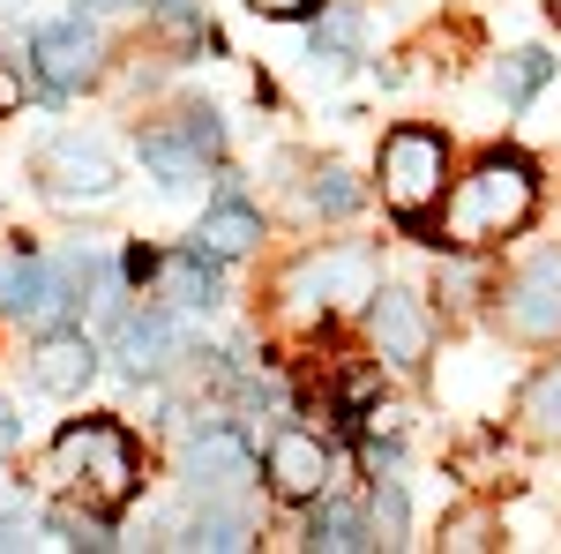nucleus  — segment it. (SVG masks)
Listing matches in <instances>:
<instances>
[{
	"mask_svg": "<svg viewBox=\"0 0 561 554\" xmlns=\"http://www.w3.org/2000/svg\"><path fill=\"white\" fill-rule=\"evenodd\" d=\"M165 293L180 307H217V256L210 248H187V256L165 262Z\"/></svg>",
	"mask_w": 561,
	"mask_h": 554,
	"instance_id": "nucleus-17",
	"label": "nucleus"
},
{
	"mask_svg": "<svg viewBox=\"0 0 561 554\" xmlns=\"http://www.w3.org/2000/svg\"><path fill=\"white\" fill-rule=\"evenodd\" d=\"M255 15H277V23H293V15H314L322 0H248Z\"/></svg>",
	"mask_w": 561,
	"mask_h": 554,
	"instance_id": "nucleus-25",
	"label": "nucleus"
},
{
	"mask_svg": "<svg viewBox=\"0 0 561 554\" xmlns=\"http://www.w3.org/2000/svg\"><path fill=\"white\" fill-rule=\"evenodd\" d=\"M23 60H31V76L45 90H83L98 76V31L76 23V15H60V23H38L31 45H23Z\"/></svg>",
	"mask_w": 561,
	"mask_h": 554,
	"instance_id": "nucleus-8",
	"label": "nucleus"
},
{
	"mask_svg": "<svg viewBox=\"0 0 561 554\" xmlns=\"http://www.w3.org/2000/svg\"><path fill=\"white\" fill-rule=\"evenodd\" d=\"M352 45H359V15H352V8L322 15V31H314V60H330V68H337V60H345Z\"/></svg>",
	"mask_w": 561,
	"mask_h": 554,
	"instance_id": "nucleus-21",
	"label": "nucleus"
},
{
	"mask_svg": "<svg viewBox=\"0 0 561 554\" xmlns=\"http://www.w3.org/2000/svg\"><path fill=\"white\" fill-rule=\"evenodd\" d=\"M8 307L15 315H31V323H53L60 307H68V285H60V270L38 256H23L15 270H8Z\"/></svg>",
	"mask_w": 561,
	"mask_h": 554,
	"instance_id": "nucleus-15",
	"label": "nucleus"
},
{
	"mask_svg": "<svg viewBox=\"0 0 561 554\" xmlns=\"http://www.w3.org/2000/svg\"><path fill=\"white\" fill-rule=\"evenodd\" d=\"M31 375H38V389H53V397H76V389L98 375V344L76 338V330H53V338L38 344V360H31Z\"/></svg>",
	"mask_w": 561,
	"mask_h": 554,
	"instance_id": "nucleus-12",
	"label": "nucleus"
},
{
	"mask_svg": "<svg viewBox=\"0 0 561 554\" xmlns=\"http://www.w3.org/2000/svg\"><path fill=\"white\" fill-rule=\"evenodd\" d=\"M248 479H255V450H248L232 427H203V442H187V487H195V495L225 502V495H240Z\"/></svg>",
	"mask_w": 561,
	"mask_h": 554,
	"instance_id": "nucleus-11",
	"label": "nucleus"
},
{
	"mask_svg": "<svg viewBox=\"0 0 561 554\" xmlns=\"http://www.w3.org/2000/svg\"><path fill=\"white\" fill-rule=\"evenodd\" d=\"M307 547L314 554H352V547H367V524H359L345 502H330V510H314V524H307Z\"/></svg>",
	"mask_w": 561,
	"mask_h": 554,
	"instance_id": "nucleus-19",
	"label": "nucleus"
},
{
	"mask_svg": "<svg viewBox=\"0 0 561 554\" xmlns=\"http://www.w3.org/2000/svg\"><path fill=\"white\" fill-rule=\"evenodd\" d=\"M38 180L53 203H98V195H113L121 188V166H113V150L105 143H83V135H60V143H45L38 150Z\"/></svg>",
	"mask_w": 561,
	"mask_h": 554,
	"instance_id": "nucleus-7",
	"label": "nucleus"
},
{
	"mask_svg": "<svg viewBox=\"0 0 561 554\" xmlns=\"http://www.w3.org/2000/svg\"><path fill=\"white\" fill-rule=\"evenodd\" d=\"M367 330H375V352H382L389 368H404V375H420L434 352V315L420 293H404V285H375L367 299Z\"/></svg>",
	"mask_w": 561,
	"mask_h": 554,
	"instance_id": "nucleus-5",
	"label": "nucleus"
},
{
	"mask_svg": "<svg viewBox=\"0 0 561 554\" xmlns=\"http://www.w3.org/2000/svg\"><path fill=\"white\" fill-rule=\"evenodd\" d=\"M262 240V217L240 203V195H225L217 211H203V225H195V248H210L217 262H232V256H248Z\"/></svg>",
	"mask_w": 561,
	"mask_h": 554,
	"instance_id": "nucleus-14",
	"label": "nucleus"
},
{
	"mask_svg": "<svg viewBox=\"0 0 561 554\" xmlns=\"http://www.w3.org/2000/svg\"><path fill=\"white\" fill-rule=\"evenodd\" d=\"M375 285H382V262H375V248H314V256H300L293 270H285V299L293 307H352V299H375Z\"/></svg>",
	"mask_w": 561,
	"mask_h": 554,
	"instance_id": "nucleus-4",
	"label": "nucleus"
},
{
	"mask_svg": "<svg viewBox=\"0 0 561 554\" xmlns=\"http://www.w3.org/2000/svg\"><path fill=\"white\" fill-rule=\"evenodd\" d=\"M547 76H554V60H547L539 45H524V53H510V60L494 68V90H502L510 105H524V98H539V90H547Z\"/></svg>",
	"mask_w": 561,
	"mask_h": 554,
	"instance_id": "nucleus-18",
	"label": "nucleus"
},
{
	"mask_svg": "<svg viewBox=\"0 0 561 554\" xmlns=\"http://www.w3.org/2000/svg\"><path fill=\"white\" fill-rule=\"evenodd\" d=\"M31 532H38L31 517H0V554H8V547H31Z\"/></svg>",
	"mask_w": 561,
	"mask_h": 554,
	"instance_id": "nucleus-26",
	"label": "nucleus"
},
{
	"mask_svg": "<svg viewBox=\"0 0 561 554\" xmlns=\"http://www.w3.org/2000/svg\"><path fill=\"white\" fill-rule=\"evenodd\" d=\"M442 547H494V517L486 510H465L442 524Z\"/></svg>",
	"mask_w": 561,
	"mask_h": 554,
	"instance_id": "nucleus-23",
	"label": "nucleus"
},
{
	"mask_svg": "<svg viewBox=\"0 0 561 554\" xmlns=\"http://www.w3.org/2000/svg\"><path fill=\"white\" fill-rule=\"evenodd\" d=\"M203 158H217V113H180V128L142 135V166L158 172V188H187Z\"/></svg>",
	"mask_w": 561,
	"mask_h": 554,
	"instance_id": "nucleus-9",
	"label": "nucleus"
},
{
	"mask_svg": "<svg viewBox=\"0 0 561 554\" xmlns=\"http://www.w3.org/2000/svg\"><path fill=\"white\" fill-rule=\"evenodd\" d=\"M262 472H270V487H277L285 502H314V495H330V450H322L314 434H300V427H277V434H270Z\"/></svg>",
	"mask_w": 561,
	"mask_h": 554,
	"instance_id": "nucleus-10",
	"label": "nucleus"
},
{
	"mask_svg": "<svg viewBox=\"0 0 561 554\" xmlns=\"http://www.w3.org/2000/svg\"><path fill=\"white\" fill-rule=\"evenodd\" d=\"M307 203H314V211H330V217H345V211H359V180H352V172H314V188H307Z\"/></svg>",
	"mask_w": 561,
	"mask_h": 554,
	"instance_id": "nucleus-20",
	"label": "nucleus"
},
{
	"mask_svg": "<svg viewBox=\"0 0 561 554\" xmlns=\"http://www.w3.org/2000/svg\"><path fill=\"white\" fill-rule=\"evenodd\" d=\"M442 180H449V143L434 128H389L382 135V195H389V211H397V225L412 233V240H427L434 225L427 211L442 203Z\"/></svg>",
	"mask_w": 561,
	"mask_h": 554,
	"instance_id": "nucleus-3",
	"label": "nucleus"
},
{
	"mask_svg": "<svg viewBox=\"0 0 561 554\" xmlns=\"http://www.w3.org/2000/svg\"><path fill=\"white\" fill-rule=\"evenodd\" d=\"M113 352H121V368H128V375H158V368H173L180 330L165 323V315H128V323H121V338H113Z\"/></svg>",
	"mask_w": 561,
	"mask_h": 554,
	"instance_id": "nucleus-13",
	"label": "nucleus"
},
{
	"mask_svg": "<svg viewBox=\"0 0 561 554\" xmlns=\"http://www.w3.org/2000/svg\"><path fill=\"white\" fill-rule=\"evenodd\" d=\"M375 524H382V540L404 532V495H397V479H382V495H375Z\"/></svg>",
	"mask_w": 561,
	"mask_h": 554,
	"instance_id": "nucleus-24",
	"label": "nucleus"
},
{
	"mask_svg": "<svg viewBox=\"0 0 561 554\" xmlns=\"http://www.w3.org/2000/svg\"><path fill=\"white\" fill-rule=\"evenodd\" d=\"M8 450H15V412L0 405V457H8Z\"/></svg>",
	"mask_w": 561,
	"mask_h": 554,
	"instance_id": "nucleus-27",
	"label": "nucleus"
},
{
	"mask_svg": "<svg viewBox=\"0 0 561 554\" xmlns=\"http://www.w3.org/2000/svg\"><path fill=\"white\" fill-rule=\"evenodd\" d=\"M53 472H60L68 487H83V502L98 517H121L135 502V487H142V457H135L128 427H113V420L60 427V442H53Z\"/></svg>",
	"mask_w": 561,
	"mask_h": 554,
	"instance_id": "nucleus-2",
	"label": "nucleus"
},
{
	"mask_svg": "<svg viewBox=\"0 0 561 554\" xmlns=\"http://www.w3.org/2000/svg\"><path fill=\"white\" fill-rule=\"evenodd\" d=\"M98 8H128V0H98Z\"/></svg>",
	"mask_w": 561,
	"mask_h": 554,
	"instance_id": "nucleus-28",
	"label": "nucleus"
},
{
	"mask_svg": "<svg viewBox=\"0 0 561 554\" xmlns=\"http://www.w3.org/2000/svg\"><path fill=\"white\" fill-rule=\"evenodd\" d=\"M240 532H248V524H240L232 510H203L195 524H187V547H248Z\"/></svg>",
	"mask_w": 561,
	"mask_h": 554,
	"instance_id": "nucleus-22",
	"label": "nucleus"
},
{
	"mask_svg": "<svg viewBox=\"0 0 561 554\" xmlns=\"http://www.w3.org/2000/svg\"><path fill=\"white\" fill-rule=\"evenodd\" d=\"M517 420H524V434H539V442H554V434H561V360H554V368H539V375L517 389Z\"/></svg>",
	"mask_w": 561,
	"mask_h": 554,
	"instance_id": "nucleus-16",
	"label": "nucleus"
},
{
	"mask_svg": "<svg viewBox=\"0 0 561 554\" xmlns=\"http://www.w3.org/2000/svg\"><path fill=\"white\" fill-rule=\"evenodd\" d=\"M531 217H539V172L524 166L517 150H494V158H479V166L449 188V248L510 240Z\"/></svg>",
	"mask_w": 561,
	"mask_h": 554,
	"instance_id": "nucleus-1",
	"label": "nucleus"
},
{
	"mask_svg": "<svg viewBox=\"0 0 561 554\" xmlns=\"http://www.w3.org/2000/svg\"><path fill=\"white\" fill-rule=\"evenodd\" d=\"M547 8H554V15H561V0H547Z\"/></svg>",
	"mask_w": 561,
	"mask_h": 554,
	"instance_id": "nucleus-29",
	"label": "nucleus"
},
{
	"mask_svg": "<svg viewBox=\"0 0 561 554\" xmlns=\"http://www.w3.org/2000/svg\"><path fill=\"white\" fill-rule=\"evenodd\" d=\"M502 330L517 344H561V256H531L502 293Z\"/></svg>",
	"mask_w": 561,
	"mask_h": 554,
	"instance_id": "nucleus-6",
	"label": "nucleus"
}]
</instances>
